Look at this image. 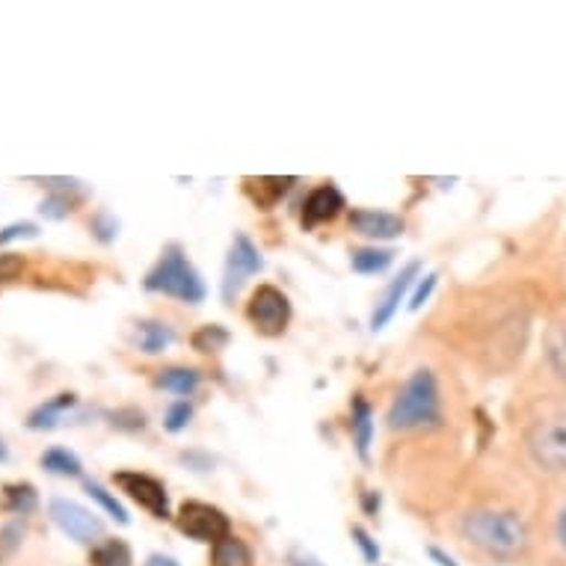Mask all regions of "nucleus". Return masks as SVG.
Here are the masks:
<instances>
[{"label": "nucleus", "mask_w": 566, "mask_h": 566, "mask_svg": "<svg viewBox=\"0 0 566 566\" xmlns=\"http://www.w3.org/2000/svg\"><path fill=\"white\" fill-rule=\"evenodd\" d=\"M90 229H93V234L98 238V241L111 243L116 241V234H119V220H116L113 214H107V211H98V214L93 217Z\"/></svg>", "instance_id": "nucleus-30"}, {"label": "nucleus", "mask_w": 566, "mask_h": 566, "mask_svg": "<svg viewBox=\"0 0 566 566\" xmlns=\"http://www.w3.org/2000/svg\"><path fill=\"white\" fill-rule=\"evenodd\" d=\"M291 566H324V564L312 555H294L291 557Z\"/></svg>", "instance_id": "nucleus-38"}, {"label": "nucleus", "mask_w": 566, "mask_h": 566, "mask_svg": "<svg viewBox=\"0 0 566 566\" xmlns=\"http://www.w3.org/2000/svg\"><path fill=\"white\" fill-rule=\"evenodd\" d=\"M84 490L93 495L95 502L102 504L104 511H107V516H113V520L119 522V525H128V522H130L128 511H125V504H122L111 490H104L98 481H84Z\"/></svg>", "instance_id": "nucleus-23"}, {"label": "nucleus", "mask_w": 566, "mask_h": 566, "mask_svg": "<svg viewBox=\"0 0 566 566\" xmlns=\"http://www.w3.org/2000/svg\"><path fill=\"white\" fill-rule=\"evenodd\" d=\"M428 555L433 557V560H437L439 566H457L454 557L448 555V552H442V548H439V546H430V548H428Z\"/></svg>", "instance_id": "nucleus-35"}, {"label": "nucleus", "mask_w": 566, "mask_h": 566, "mask_svg": "<svg viewBox=\"0 0 566 566\" xmlns=\"http://www.w3.org/2000/svg\"><path fill=\"white\" fill-rule=\"evenodd\" d=\"M146 566H181V564H178L176 557H169V555H149Z\"/></svg>", "instance_id": "nucleus-37"}, {"label": "nucleus", "mask_w": 566, "mask_h": 566, "mask_svg": "<svg viewBox=\"0 0 566 566\" xmlns=\"http://www.w3.org/2000/svg\"><path fill=\"white\" fill-rule=\"evenodd\" d=\"M264 270V255L255 243L247 238L243 232H238L232 238V247H229V259H226L223 268V300L226 303H232L241 289L250 282L255 273Z\"/></svg>", "instance_id": "nucleus-7"}, {"label": "nucleus", "mask_w": 566, "mask_h": 566, "mask_svg": "<svg viewBox=\"0 0 566 566\" xmlns=\"http://www.w3.org/2000/svg\"><path fill=\"white\" fill-rule=\"evenodd\" d=\"M350 534H353V543H356V548L363 552L365 564H371V566L380 564V546H377V539H374L371 534L363 528V525H353Z\"/></svg>", "instance_id": "nucleus-29"}, {"label": "nucleus", "mask_w": 566, "mask_h": 566, "mask_svg": "<svg viewBox=\"0 0 566 566\" xmlns=\"http://www.w3.org/2000/svg\"><path fill=\"white\" fill-rule=\"evenodd\" d=\"M90 564L93 566H134V552L125 539L107 537L90 552Z\"/></svg>", "instance_id": "nucleus-20"}, {"label": "nucleus", "mask_w": 566, "mask_h": 566, "mask_svg": "<svg viewBox=\"0 0 566 566\" xmlns=\"http://www.w3.org/2000/svg\"><path fill=\"white\" fill-rule=\"evenodd\" d=\"M247 317L255 326V333L276 338L289 329L291 324V300L289 294L276 285H259L252 291L250 306H247Z\"/></svg>", "instance_id": "nucleus-4"}, {"label": "nucleus", "mask_w": 566, "mask_h": 566, "mask_svg": "<svg viewBox=\"0 0 566 566\" xmlns=\"http://www.w3.org/2000/svg\"><path fill=\"white\" fill-rule=\"evenodd\" d=\"M178 531L190 539H199V543H220L232 534V522L220 507L205 502H185L178 507L176 516Z\"/></svg>", "instance_id": "nucleus-5"}, {"label": "nucleus", "mask_w": 566, "mask_h": 566, "mask_svg": "<svg viewBox=\"0 0 566 566\" xmlns=\"http://www.w3.org/2000/svg\"><path fill=\"white\" fill-rule=\"evenodd\" d=\"M460 534L474 548H481L490 557H504V560L520 557L528 546V528L520 520V513L513 511L481 507V511L465 513L460 522Z\"/></svg>", "instance_id": "nucleus-1"}, {"label": "nucleus", "mask_w": 566, "mask_h": 566, "mask_svg": "<svg viewBox=\"0 0 566 566\" xmlns=\"http://www.w3.org/2000/svg\"><path fill=\"white\" fill-rule=\"evenodd\" d=\"M252 185H259L255 202H259L261 208H273L282 196L289 193L291 187L297 185V178H259V181H252Z\"/></svg>", "instance_id": "nucleus-24"}, {"label": "nucleus", "mask_w": 566, "mask_h": 566, "mask_svg": "<svg viewBox=\"0 0 566 566\" xmlns=\"http://www.w3.org/2000/svg\"><path fill=\"white\" fill-rule=\"evenodd\" d=\"M418 273H421V264H418V261H409L407 268L400 270V276H395V282L386 289V294L377 300V308H374V315H371V333H380L382 326L398 315L400 300L407 297V291L416 285Z\"/></svg>", "instance_id": "nucleus-12"}, {"label": "nucleus", "mask_w": 566, "mask_h": 566, "mask_svg": "<svg viewBox=\"0 0 566 566\" xmlns=\"http://www.w3.org/2000/svg\"><path fill=\"white\" fill-rule=\"evenodd\" d=\"M24 273V259L21 255H12V252H3L0 255V285H7V282H15Z\"/></svg>", "instance_id": "nucleus-32"}, {"label": "nucleus", "mask_w": 566, "mask_h": 566, "mask_svg": "<svg viewBox=\"0 0 566 566\" xmlns=\"http://www.w3.org/2000/svg\"><path fill=\"white\" fill-rule=\"evenodd\" d=\"M39 463L42 469L56 478H81L84 474V465H81V457L75 451H69V448H48L45 454L39 457Z\"/></svg>", "instance_id": "nucleus-19"}, {"label": "nucleus", "mask_w": 566, "mask_h": 566, "mask_svg": "<svg viewBox=\"0 0 566 566\" xmlns=\"http://www.w3.org/2000/svg\"><path fill=\"white\" fill-rule=\"evenodd\" d=\"M199 382H202V374L196 371V368H185V365H172V368H164L155 377V386L169 395H178L181 400H187L199 389Z\"/></svg>", "instance_id": "nucleus-14"}, {"label": "nucleus", "mask_w": 566, "mask_h": 566, "mask_svg": "<svg viewBox=\"0 0 566 566\" xmlns=\"http://www.w3.org/2000/svg\"><path fill=\"white\" fill-rule=\"evenodd\" d=\"M143 289L149 294H160V297H172L187 306H199L208 297V285H205L202 273L196 270V264L187 259V250L181 243H169L160 252V259L155 261V268L143 279Z\"/></svg>", "instance_id": "nucleus-3"}, {"label": "nucleus", "mask_w": 566, "mask_h": 566, "mask_svg": "<svg viewBox=\"0 0 566 566\" xmlns=\"http://www.w3.org/2000/svg\"><path fill=\"white\" fill-rule=\"evenodd\" d=\"M557 537H560V543H564L566 548V507L557 513Z\"/></svg>", "instance_id": "nucleus-39"}, {"label": "nucleus", "mask_w": 566, "mask_h": 566, "mask_svg": "<svg viewBox=\"0 0 566 566\" xmlns=\"http://www.w3.org/2000/svg\"><path fill=\"white\" fill-rule=\"evenodd\" d=\"M113 483L128 495L130 502H137L143 511H149L155 520H169L167 486H164L158 478H151V474L146 472H130V469H125V472L113 474Z\"/></svg>", "instance_id": "nucleus-9"}, {"label": "nucleus", "mask_w": 566, "mask_h": 566, "mask_svg": "<svg viewBox=\"0 0 566 566\" xmlns=\"http://www.w3.org/2000/svg\"><path fill=\"white\" fill-rule=\"evenodd\" d=\"M344 208H347V202H344L342 190H338L335 185H321L315 187L306 199H303V214H300V223H303V229H315V226L333 223Z\"/></svg>", "instance_id": "nucleus-11"}, {"label": "nucleus", "mask_w": 566, "mask_h": 566, "mask_svg": "<svg viewBox=\"0 0 566 566\" xmlns=\"http://www.w3.org/2000/svg\"><path fill=\"white\" fill-rule=\"evenodd\" d=\"M24 534H28V522L24 520H12L0 528V560L15 555V548L21 546Z\"/></svg>", "instance_id": "nucleus-25"}, {"label": "nucleus", "mask_w": 566, "mask_h": 566, "mask_svg": "<svg viewBox=\"0 0 566 566\" xmlns=\"http://www.w3.org/2000/svg\"><path fill=\"white\" fill-rule=\"evenodd\" d=\"M48 516L65 537H72L75 543H84V546H98L102 543V520L93 511H86L84 504L72 502V499H54L48 504Z\"/></svg>", "instance_id": "nucleus-8"}, {"label": "nucleus", "mask_w": 566, "mask_h": 566, "mask_svg": "<svg viewBox=\"0 0 566 566\" xmlns=\"http://www.w3.org/2000/svg\"><path fill=\"white\" fill-rule=\"evenodd\" d=\"M72 407H77L75 395H56V398L45 400V403H39V407L30 412L28 428L30 430H54Z\"/></svg>", "instance_id": "nucleus-15"}, {"label": "nucleus", "mask_w": 566, "mask_h": 566, "mask_svg": "<svg viewBox=\"0 0 566 566\" xmlns=\"http://www.w3.org/2000/svg\"><path fill=\"white\" fill-rule=\"evenodd\" d=\"M48 220H65V217L75 211V202L69 199V190H54V193L48 196L42 208H39Z\"/></svg>", "instance_id": "nucleus-26"}, {"label": "nucleus", "mask_w": 566, "mask_h": 566, "mask_svg": "<svg viewBox=\"0 0 566 566\" xmlns=\"http://www.w3.org/2000/svg\"><path fill=\"white\" fill-rule=\"evenodd\" d=\"M528 451L534 463L546 472L566 474V412L534 424L528 433Z\"/></svg>", "instance_id": "nucleus-6"}, {"label": "nucleus", "mask_w": 566, "mask_h": 566, "mask_svg": "<svg viewBox=\"0 0 566 566\" xmlns=\"http://www.w3.org/2000/svg\"><path fill=\"white\" fill-rule=\"evenodd\" d=\"M7 460H10V451H7V446L0 442V463H7Z\"/></svg>", "instance_id": "nucleus-40"}, {"label": "nucleus", "mask_w": 566, "mask_h": 566, "mask_svg": "<svg viewBox=\"0 0 566 566\" xmlns=\"http://www.w3.org/2000/svg\"><path fill=\"white\" fill-rule=\"evenodd\" d=\"M437 282H439V273H428V276L418 279L416 294L409 297V308H412V312H418V308H421V306H424V303H428L430 294L437 291Z\"/></svg>", "instance_id": "nucleus-31"}, {"label": "nucleus", "mask_w": 566, "mask_h": 566, "mask_svg": "<svg viewBox=\"0 0 566 566\" xmlns=\"http://www.w3.org/2000/svg\"><path fill=\"white\" fill-rule=\"evenodd\" d=\"M395 261V250L389 247H363L350 255V268L363 276H377V273H386Z\"/></svg>", "instance_id": "nucleus-17"}, {"label": "nucleus", "mask_w": 566, "mask_h": 566, "mask_svg": "<svg viewBox=\"0 0 566 566\" xmlns=\"http://www.w3.org/2000/svg\"><path fill=\"white\" fill-rule=\"evenodd\" d=\"M546 359L552 365V371L566 380V321L548 326L546 333Z\"/></svg>", "instance_id": "nucleus-22"}, {"label": "nucleus", "mask_w": 566, "mask_h": 566, "mask_svg": "<svg viewBox=\"0 0 566 566\" xmlns=\"http://www.w3.org/2000/svg\"><path fill=\"white\" fill-rule=\"evenodd\" d=\"M389 430L407 433V430L437 428L442 421V398H439L437 374L430 368H418L409 374V380L400 386L389 407Z\"/></svg>", "instance_id": "nucleus-2"}, {"label": "nucleus", "mask_w": 566, "mask_h": 566, "mask_svg": "<svg viewBox=\"0 0 566 566\" xmlns=\"http://www.w3.org/2000/svg\"><path fill=\"white\" fill-rule=\"evenodd\" d=\"M347 220H350L353 232L363 234V238L374 243L395 241L407 229L403 217L389 214V211H374V208H353Z\"/></svg>", "instance_id": "nucleus-10"}, {"label": "nucleus", "mask_w": 566, "mask_h": 566, "mask_svg": "<svg viewBox=\"0 0 566 566\" xmlns=\"http://www.w3.org/2000/svg\"><path fill=\"white\" fill-rule=\"evenodd\" d=\"M211 564L214 566H252V552H250V546L243 543V539H238L234 534H229L226 539L214 543Z\"/></svg>", "instance_id": "nucleus-21"}, {"label": "nucleus", "mask_w": 566, "mask_h": 566, "mask_svg": "<svg viewBox=\"0 0 566 566\" xmlns=\"http://www.w3.org/2000/svg\"><path fill=\"white\" fill-rule=\"evenodd\" d=\"M226 342H229V333H226V329L220 324L202 326V329H199V333L193 335L196 350H202V353L220 350V347H226Z\"/></svg>", "instance_id": "nucleus-28"}, {"label": "nucleus", "mask_w": 566, "mask_h": 566, "mask_svg": "<svg viewBox=\"0 0 566 566\" xmlns=\"http://www.w3.org/2000/svg\"><path fill=\"white\" fill-rule=\"evenodd\" d=\"M3 507H7L10 513H15L19 520L30 516V513L39 507L36 486L28 481L7 483V486H3Z\"/></svg>", "instance_id": "nucleus-18"}, {"label": "nucleus", "mask_w": 566, "mask_h": 566, "mask_svg": "<svg viewBox=\"0 0 566 566\" xmlns=\"http://www.w3.org/2000/svg\"><path fill=\"white\" fill-rule=\"evenodd\" d=\"M24 238H39L36 223H12L7 229H0V247H7L12 241H24Z\"/></svg>", "instance_id": "nucleus-34"}, {"label": "nucleus", "mask_w": 566, "mask_h": 566, "mask_svg": "<svg viewBox=\"0 0 566 566\" xmlns=\"http://www.w3.org/2000/svg\"><path fill=\"white\" fill-rule=\"evenodd\" d=\"M190 418H193V403L190 400H176L164 416V428H167V433H181L190 424Z\"/></svg>", "instance_id": "nucleus-27"}, {"label": "nucleus", "mask_w": 566, "mask_h": 566, "mask_svg": "<svg viewBox=\"0 0 566 566\" xmlns=\"http://www.w3.org/2000/svg\"><path fill=\"white\" fill-rule=\"evenodd\" d=\"M363 504H365V511H368L374 516V513L380 511V492H374V490L365 492V502Z\"/></svg>", "instance_id": "nucleus-36"}, {"label": "nucleus", "mask_w": 566, "mask_h": 566, "mask_svg": "<svg viewBox=\"0 0 566 566\" xmlns=\"http://www.w3.org/2000/svg\"><path fill=\"white\" fill-rule=\"evenodd\" d=\"M134 338H137V347L146 356H158V353H164L169 344L176 342V329L164 324V321H143V324H137Z\"/></svg>", "instance_id": "nucleus-16"}, {"label": "nucleus", "mask_w": 566, "mask_h": 566, "mask_svg": "<svg viewBox=\"0 0 566 566\" xmlns=\"http://www.w3.org/2000/svg\"><path fill=\"white\" fill-rule=\"evenodd\" d=\"M350 433H353V446H356V454L363 457L365 463H368V460H371V442H374V409L363 395H356L350 403Z\"/></svg>", "instance_id": "nucleus-13"}, {"label": "nucleus", "mask_w": 566, "mask_h": 566, "mask_svg": "<svg viewBox=\"0 0 566 566\" xmlns=\"http://www.w3.org/2000/svg\"><path fill=\"white\" fill-rule=\"evenodd\" d=\"M113 428H119V430H143L146 428V416L139 412V409H119V412H113Z\"/></svg>", "instance_id": "nucleus-33"}]
</instances>
